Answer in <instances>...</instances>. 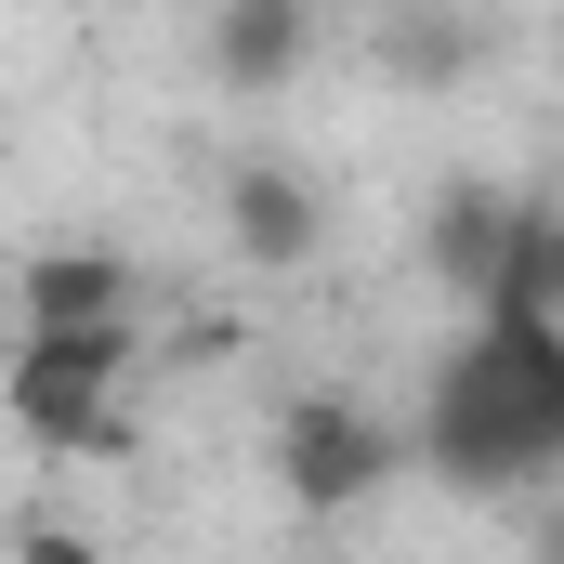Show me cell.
<instances>
[{
  "instance_id": "7a4b0ae2",
  "label": "cell",
  "mask_w": 564,
  "mask_h": 564,
  "mask_svg": "<svg viewBox=\"0 0 564 564\" xmlns=\"http://www.w3.org/2000/svg\"><path fill=\"white\" fill-rule=\"evenodd\" d=\"M144 368V328H13L0 355V421L53 459H119L132 446V381Z\"/></svg>"
},
{
  "instance_id": "ba28073f",
  "label": "cell",
  "mask_w": 564,
  "mask_h": 564,
  "mask_svg": "<svg viewBox=\"0 0 564 564\" xmlns=\"http://www.w3.org/2000/svg\"><path fill=\"white\" fill-rule=\"evenodd\" d=\"M525 539H539V552L564 564V499H552V512H525Z\"/></svg>"
},
{
  "instance_id": "3957f363",
  "label": "cell",
  "mask_w": 564,
  "mask_h": 564,
  "mask_svg": "<svg viewBox=\"0 0 564 564\" xmlns=\"http://www.w3.org/2000/svg\"><path fill=\"white\" fill-rule=\"evenodd\" d=\"M263 459H276V499H289V512H315V525H328V512L381 499L408 446H394V421H381L368 394H289L276 433H263Z\"/></svg>"
},
{
  "instance_id": "6da1fadb",
  "label": "cell",
  "mask_w": 564,
  "mask_h": 564,
  "mask_svg": "<svg viewBox=\"0 0 564 564\" xmlns=\"http://www.w3.org/2000/svg\"><path fill=\"white\" fill-rule=\"evenodd\" d=\"M421 446L459 486H499V473L564 459V328L552 315H486V328L446 355V381H433Z\"/></svg>"
},
{
  "instance_id": "8992f818",
  "label": "cell",
  "mask_w": 564,
  "mask_h": 564,
  "mask_svg": "<svg viewBox=\"0 0 564 564\" xmlns=\"http://www.w3.org/2000/svg\"><path fill=\"white\" fill-rule=\"evenodd\" d=\"M512 184H433V210H421V276L433 289H459V302H486V276H499V250H512Z\"/></svg>"
},
{
  "instance_id": "52a82bcc",
  "label": "cell",
  "mask_w": 564,
  "mask_h": 564,
  "mask_svg": "<svg viewBox=\"0 0 564 564\" xmlns=\"http://www.w3.org/2000/svg\"><path fill=\"white\" fill-rule=\"evenodd\" d=\"M315 66V0H210V79L224 93H289Z\"/></svg>"
},
{
  "instance_id": "277c9868",
  "label": "cell",
  "mask_w": 564,
  "mask_h": 564,
  "mask_svg": "<svg viewBox=\"0 0 564 564\" xmlns=\"http://www.w3.org/2000/svg\"><path fill=\"white\" fill-rule=\"evenodd\" d=\"M224 250L250 276H302L328 250V184L302 158H224Z\"/></svg>"
},
{
  "instance_id": "5b68a950",
  "label": "cell",
  "mask_w": 564,
  "mask_h": 564,
  "mask_svg": "<svg viewBox=\"0 0 564 564\" xmlns=\"http://www.w3.org/2000/svg\"><path fill=\"white\" fill-rule=\"evenodd\" d=\"M13 328H144V263L93 250V237H53V250L13 263Z\"/></svg>"
}]
</instances>
